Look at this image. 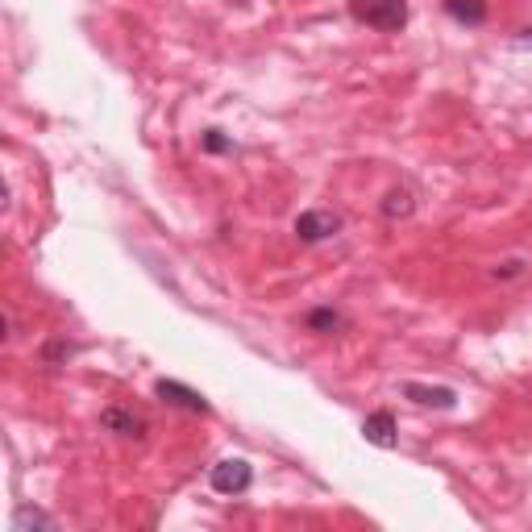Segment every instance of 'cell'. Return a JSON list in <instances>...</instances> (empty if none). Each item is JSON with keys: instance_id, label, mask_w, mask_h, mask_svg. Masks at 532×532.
Here are the masks:
<instances>
[{"instance_id": "obj_14", "label": "cell", "mask_w": 532, "mask_h": 532, "mask_svg": "<svg viewBox=\"0 0 532 532\" xmlns=\"http://www.w3.org/2000/svg\"><path fill=\"white\" fill-rule=\"evenodd\" d=\"M524 270V262L520 258H511V262H499L495 270H491V278H511V275H520Z\"/></svg>"}, {"instance_id": "obj_15", "label": "cell", "mask_w": 532, "mask_h": 532, "mask_svg": "<svg viewBox=\"0 0 532 532\" xmlns=\"http://www.w3.org/2000/svg\"><path fill=\"white\" fill-rule=\"evenodd\" d=\"M516 46H520V50H532V25H528V29H520V37H516Z\"/></svg>"}, {"instance_id": "obj_1", "label": "cell", "mask_w": 532, "mask_h": 532, "mask_svg": "<svg viewBox=\"0 0 532 532\" xmlns=\"http://www.w3.org/2000/svg\"><path fill=\"white\" fill-rule=\"evenodd\" d=\"M353 21L370 25L378 34H395L408 25V0H350Z\"/></svg>"}, {"instance_id": "obj_8", "label": "cell", "mask_w": 532, "mask_h": 532, "mask_svg": "<svg viewBox=\"0 0 532 532\" xmlns=\"http://www.w3.org/2000/svg\"><path fill=\"white\" fill-rule=\"evenodd\" d=\"M445 12L458 25H483L486 21V0H445Z\"/></svg>"}, {"instance_id": "obj_5", "label": "cell", "mask_w": 532, "mask_h": 532, "mask_svg": "<svg viewBox=\"0 0 532 532\" xmlns=\"http://www.w3.org/2000/svg\"><path fill=\"white\" fill-rule=\"evenodd\" d=\"M100 424H104L109 433H117V436H145V420L137 416V411L121 408V403H112V408L100 411Z\"/></svg>"}, {"instance_id": "obj_3", "label": "cell", "mask_w": 532, "mask_h": 532, "mask_svg": "<svg viewBox=\"0 0 532 532\" xmlns=\"http://www.w3.org/2000/svg\"><path fill=\"white\" fill-rule=\"evenodd\" d=\"M337 229H341V217L337 212H325V208H308V212L295 217V237L308 245L325 242V237H333Z\"/></svg>"}, {"instance_id": "obj_6", "label": "cell", "mask_w": 532, "mask_h": 532, "mask_svg": "<svg viewBox=\"0 0 532 532\" xmlns=\"http://www.w3.org/2000/svg\"><path fill=\"white\" fill-rule=\"evenodd\" d=\"M362 436L370 441V445H378V449H395L399 445L395 416H391V411H370V416L362 420Z\"/></svg>"}, {"instance_id": "obj_10", "label": "cell", "mask_w": 532, "mask_h": 532, "mask_svg": "<svg viewBox=\"0 0 532 532\" xmlns=\"http://www.w3.org/2000/svg\"><path fill=\"white\" fill-rule=\"evenodd\" d=\"M29 528H54V520L42 508H17L12 511V532H29Z\"/></svg>"}, {"instance_id": "obj_13", "label": "cell", "mask_w": 532, "mask_h": 532, "mask_svg": "<svg viewBox=\"0 0 532 532\" xmlns=\"http://www.w3.org/2000/svg\"><path fill=\"white\" fill-rule=\"evenodd\" d=\"M71 353H75V345H71V341H50V345H46V353H42V358H46V366H54V362H67Z\"/></svg>"}, {"instance_id": "obj_12", "label": "cell", "mask_w": 532, "mask_h": 532, "mask_svg": "<svg viewBox=\"0 0 532 532\" xmlns=\"http://www.w3.org/2000/svg\"><path fill=\"white\" fill-rule=\"evenodd\" d=\"M200 145H204L208 154H229V150H233V137H225L220 129H208L204 137H200Z\"/></svg>"}, {"instance_id": "obj_2", "label": "cell", "mask_w": 532, "mask_h": 532, "mask_svg": "<svg viewBox=\"0 0 532 532\" xmlns=\"http://www.w3.org/2000/svg\"><path fill=\"white\" fill-rule=\"evenodd\" d=\"M254 483V466L245 458H220L212 466V491L217 495H245Z\"/></svg>"}, {"instance_id": "obj_11", "label": "cell", "mask_w": 532, "mask_h": 532, "mask_svg": "<svg viewBox=\"0 0 532 532\" xmlns=\"http://www.w3.org/2000/svg\"><path fill=\"white\" fill-rule=\"evenodd\" d=\"M411 192H403V187H395V192H387V200H383V217L387 220H399V217H411Z\"/></svg>"}, {"instance_id": "obj_9", "label": "cell", "mask_w": 532, "mask_h": 532, "mask_svg": "<svg viewBox=\"0 0 532 532\" xmlns=\"http://www.w3.org/2000/svg\"><path fill=\"white\" fill-rule=\"evenodd\" d=\"M303 325H308V333H333V328H341L345 320H341V312L337 308H312V312L303 316Z\"/></svg>"}, {"instance_id": "obj_4", "label": "cell", "mask_w": 532, "mask_h": 532, "mask_svg": "<svg viewBox=\"0 0 532 532\" xmlns=\"http://www.w3.org/2000/svg\"><path fill=\"white\" fill-rule=\"evenodd\" d=\"M154 395L162 399V403H175V408H183V411H195V416H208V399L200 395V391H192V387H183V383H175V378H158L154 383Z\"/></svg>"}, {"instance_id": "obj_7", "label": "cell", "mask_w": 532, "mask_h": 532, "mask_svg": "<svg viewBox=\"0 0 532 532\" xmlns=\"http://www.w3.org/2000/svg\"><path fill=\"white\" fill-rule=\"evenodd\" d=\"M403 395L416 399L420 408H441V411H449L453 403H458L453 387H424V383H403Z\"/></svg>"}]
</instances>
